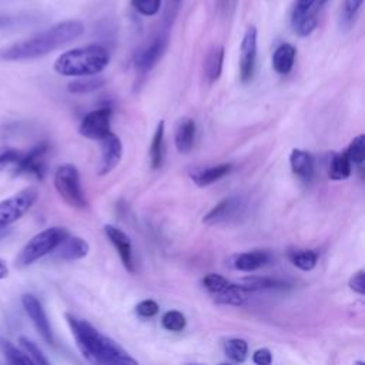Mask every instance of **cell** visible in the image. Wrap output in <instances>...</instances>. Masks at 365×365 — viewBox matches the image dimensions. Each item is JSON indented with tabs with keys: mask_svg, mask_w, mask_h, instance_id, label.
I'll list each match as a JSON object with an SVG mask.
<instances>
[{
	"mask_svg": "<svg viewBox=\"0 0 365 365\" xmlns=\"http://www.w3.org/2000/svg\"><path fill=\"white\" fill-rule=\"evenodd\" d=\"M349 288L355 291L359 295L365 294V274L364 271H358L354 274V277L349 279Z\"/></svg>",
	"mask_w": 365,
	"mask_h": 365,
	"instance_id": "74e56055",
	"label": "cell"
},
{
	"mask_svg": "<svg viewBox=\"0 0 365 365\" xmlns=\"http://www.w3.org/2000/svg\"><path fill=\"white\" fill-rule=\"evenodd\" d=\"M106 235L108 237L110 242L115 247L124 267L128 271H134V262H133V252H131V241L125 232H123L120 228L107 224L104 227Z\"/></svg>",
	"mask_w": 365,
	"mask_h": 365,
	"instance_id": "5bb4252c",
	"label": "cell"
},
{
	"mask_svg": "<svg viewBox=\"0 0 365 365\" xmlns=\"http://www.w3.org/2000/svg\"><path fill=\"white\" fill-rule=\"evenodd\" d=\"M195 140V121L192 118H182L174 134V144L178 153L187 154L191 151Z\"/></svg>",
	"mask_w": 365,
	"mask_h": 365,
	"instance_id": "2e32d148",
	"label": "cell"
},
{
	"mask_svg": "<svg viewBox=\"0 0 365 365\" xmlns=\"http://www.w3.org/2000/svg\"><path fill=\"white\" fill-rule=\"evenodd\" d=\"M104 84V80L100 77H83L78 80H74L68 83L67 90L74 94H84V93H91L94 90H98Z\"/></svg>",
	"mask_w": 365,
	"mask_h": 365,
	"instance_id": "f1b7e54d",
	"label": "cell"
},
{
	"mask_svg": "<svg viewBox=\"0 0 365 365\" xmlns=\"http://www.w3.org/2000/svg\"><path fill=\"white\" fill-rule=\"evenodd\" d=\"M220 365H230V364H220Z\"/></svg>",
	"mask_w": 365,
	"mask_h": 365,
	"instance_id": "f6af8a7d",
	"label": "cell"
},
{
	"mask_svg": "<svg viewBox=\"0 0 365 365\" xmlns=\"http://www.w3.org/2000/svg\"><path fill=\"white\" fill-rule=\"evenodd\" d=\"M241 285L245 291H259V289H268V288H284V282L267 277H247L241 281Z\"/></svg>",
	"mask_w": 365,
	"mask_h": 365,
	"instance_id": "484cf974",
	"label": "cell"
},
{
	"mask_svg": "<svg viewBox=\"0 0 365 365\" xmlns=\"http://www.w3.org/2000/svg\"><path fill=\"white\" fill-rule=\"evenodd\" d=\"M355 365H365L362 361H358V362H355Z\"/></svg>",
	"mask_w": 365,
	"mask_h": 365,
	"instance_id": "ee69618b",
	"label": "cell"
},
{
	"mask_svg": "<svg viewBox=\"0 0 365 365\" xmlns=\"http://www.w3.org/2000/svg\"><path fill=\"white\" fill-rule=\"evenodd\" d=\"M50 153V144L47 141H41L36 144L27 153H23L20 163L13 168L14 174H26L31 175L37 180H41L47 170V157Z\"/></svg>",
	"mask_w": 365,
	"mask_h": 365,
	"instance_id": "52a82bcc",
	"label": "cell"
},
{
	"mask_svg": "<svg viewBox=\"0 0 365 365\" xmlns=\"http://www.w3.org/2000/svg\"><path fill=\"white\" fill-rule=\"evenodd\" d=\"M191 365H198V364H191Z\"/></svg>",
	"mask_w": 365,
	"mask_h": 365,
	"instance_id": "7dc6e473",
	"label": "cell"
},
{
	"mask_svg": "<svg viewBox=\"0 0 365 365\" xmlns=\"http://www.w3.org/2000/svg\"><path fill=\"white\" fill-rule=\"evenodd\" d=\"M364 0H344V16L345 19L351 20L356 11L359 10Z\"/></svg>",
	"mask_w": 365,
	"mask_h": 365,
	"instance_id": "ab89813d",
	"label": "cell"
},
{
	"mask_svg": "<svg viewBox=\"0 0 365 365\" xmlns=\"http://www.w3.org/2000/svg\"><path fill=\"white\" fill-rule=\"evenodd\" d=\"M257 61V29L250 26L242 37L240 47V78L247 83L252 78Z\"/></svg>",
	"mask_w": 365,
	"mask_h": 365,
	"instance_id": "9c48e42d",
	"label": "cell"
},
{
	"mask_svg": "<svg viewBox=\"0 0 365 365\" xmlns=\"http://www.w3.org/2000/svg\"><path fill=\"white\" fill-rule=\"evenodd\" d=\"M110 63L106 47L98 44L76 47L60 54L54 61V71L64 77H93Z\"/></svg>",
	"mask_w": 365,
	"mask_h": 365,
	"instance_id": "3957f363",
	"label": "cell"
},
{
	"mask_svg": "<svg viewBox=\"0 0 365 365\" xmlns=\"http://www.w3.org/2000/svg\"><path fill=\"white\" fill-rule=\"evenodd\" d=\"M110 120H111V110L108 107L90 111L83 117L78 131L83 137L88 140L100 141L108 133H111Z\"/></svg>",
	"mask_w": 365,
	"mask_h": 365,
	"instance_id": "ba28073f",
	"label": "cell"
},
{
	"mask_svg": "<svg viewBox=\"0 0 365 365\" xmlns=\"http://www.w3.org/2000/svg\"><path fill=\"white\" fill-rule=\"evenodd\" d=\"M161 324L167 331L178 332L182 331L185 327V317L180 311H168L163 315Z\"/></svg>",
	"mask_w": 365,
	"mask_h": 365,
	"instance_id": "1f68e13d",
	"label": "cell"
},
{
	"mask_svg": "<svg viewBox=\"0 0 365 365\" xmlns=\"http://www.w3.org/2000/svg\"><path fill=\"white\" fill-rule=\"evenodd\" d=\"M218 3H220V10L225 17L227 16L230 17L237 6V0H218Z\"/></svg>",
	"mask_w": 365,
	"mask_h": 365,
	"instance_id": "b9f144b4",
	"label": "cell"
},
{
	"mask_svg": "<svg viewBox=\"0 0 365 365\" xmlns=\"http://www.w3.org/2000/svg\"><path fill=\"white\" fill-rule=\"evenodd\" d=\"M252 361H254L255 365H271L272 355H271V352L267 348H261V349L254 352Z\"/></svg>",
	"mask_w": 365,
	"mask_h": 365,
	"instance_id": "f35d334b",
	"label": "cell"
},
{
	"mask_svg": "<svg viewBox=\"0 0 365 365\" xmlns=\"http://www.w3.org/2000/svg\"><path fill=\"white\" fill-rule=\"evenodd\" d=\"M202 285L204 288H207L210 292L212 294H220L222 292L228 285V279H225L222 275H218V274H208L202 278Z\"/></svg>",
	"mask_w": 365,
	"mask_h": 365,
	"instance_id": "e575fe53",
	"label": "cell"
},
{
	"mask_svg": "<svg viewBox=\"0 0 365 365\" xmlns=\"http://www.w3.org/2000/svg\"><path fill=\"white\" fill-rule=\"evenodd\" d=\"M289 165L297 177L302 180H311L314 174V158L308 151L294 148L289 154Z\"/></svg>",
	"mask_w": 365,
	"mask_h": 365,
	"instance_id": "d6986e66",
	"label": "cell"
},
{
	"mask_svg": "<svg viewBox=\"0 0 365 365\" xmlns=\"http://www.w3.org/2000/svg\"><path fill=\"white\" fill-rule=\"evenodd\" d=\"M7 275H9V267L3 259H0V281L4 279Z\"/></svg>",
	"mask_w": 365,
	"mask_h": 365,
	"instance_id": "7bdbcfd3",
	"label": "cell"
},
{
	"mask_svg": "<svg viewBox=\"0 0 365 365\" xmlns=\"http://www.w3.org/2000/svg\"><path fill=\"white\" fill-rule=\"evenodd\" d=\"M167 36L158 34L154 37L147 46H144L141 50H138L134 56V67L141 71L147 73L150 71L163 57L165 48H167Z\"/></svg>",
	"mask_w": 365,
	"mask_h": 365,
	"instance_id": "7c38bea8",
	"label": "cell"
},
{
	"mask_svg": "<svg viewBox=\"0 0 365 365\" xmlns=\"http://www.w3.org/2000/svg\"><path fill=\"white\" fill-rule=\"evenodd\" d=\"M295 56H297V50L292 44H289V43L279 44L275 48L274 56H272V68H274V71L281 74V76L288 74L294 67Z\"/></svg>",
	"mask_w": 365,
	"mask_h": 365,
	"instance_id": "ac0fdd59",
	"label": "cell"
},
{
	"mask_svg": "<svg viewBox=\"0 0 365 365\" xmlns=\"http://www.w3.org/2000/svg\"><path fill=\"white\" fill-rule=\"evenodd\" d=\"M67 235L68 231L63 227H50L40 231L31 237L20 250L19 255L16 257V267L24 268L43 258L44 255L53 252Z\"/></svg>",
	"mask_w": 365,
	"mask_h": 365,
	"instance_id": "277c9868",
	"label": "cell"
},
{
	"mask_svg": "<svg viewBox=\"0 0 365 365\" xmlns=\"http://www.w3.org/2000/svg\"><path fill=\"white\" fill-rule=\"evenodd\" d=\"M244 208V201L240 197H230L220 201L214 208L208 211V214L202 218L204 224L214 225L220 222H225L235 217Z\"/></svg>",
	"mask_w": 365,
	"mask_h": 365,
	"instance_id": "4fadbf2b",
	"label": "cell"
},
{
	"mask_svg": "<svg viewBox=\"0 0 365 365\" xmlns=\"http://www.w3.org/2000/svg\"><path fill=\"white\" fill-rule=\"evenodd\" d=\"M137 314L144 318H151L158 312V305L153 299H144L137 305Z\"/></svg>",
	"mask_w": 365,
	"mask_h": 365,
	"instance_id": "8d00e7d4",
	"label": "cell"
},
{
	"mask_svg": "<svg viewBox=\"0 0 365 365\" xmlns=\"http://www.w3.org/2000/svg\"><path fill=\"white\" fill-rule=\"evenodd\" d=\"M163 0H131L133 9L143 16H155L161 9Z\"/></svg>",
	"mask_w": 365,
	"mask_h": 365,
	"instance_id": "836d02e7",
	"label": "cell"
},
{
	"mask_svg": "<svg viewBox=\"0 0 365 365\" xmlns=\"http://www.w3.org/2000/svg\"><path fill=\"white\" fill-rule=\"evenodd\" d=\"M21 157H23V153L17 148H13L9 145L0 147V167L10 165L14 168L20 163Z\"/></svg>",
	"mask_w": 365,
	"mask_h": 365,
	"instance_id": "d590c367",
	"label": "cell"
},
{
	"mask_svg": "<svg viewBox=\"0 0 365 365\" xmlns=\"http://www.w3.org/2000/svg\"><path fill=\"white\" fill-rule=\"evenodd\" d=\"M222 63H224V47L214 46L204 61V73L208 83H214L220 78L222 73Z\"/></svg>",
	"mask_w": 365,
	"mask_h": 365,
	"instance_id": "ffe728a7",
	"label": "cell"
},
{
	"mask_svg": "<svg viewBox=\"0 0 365 365\" xmlns=\"http://www.w3.org/2000/svg\"><path fill=\"white\" fill-rule=\"evenodd\" d=\"M247 342L240 338H232L225 342V354L235 362H242L247 358Z\"/></svg>",
	"mask_w": 365,
	"mask_h": 365,
	"instance_id": "f546056e",
	"label": "cell"
},
{
	"mask_svg": "<svg viewBox=\"0 0 365 365\" xmlns=\"http://www.w3.org/2000/svg\"><path fill=\"white\" fill-rule=\"evenodd\" d=\"M84 33V24L80 20H64L51 27L36 33L24 40L13 43L0 51V58L4 61H23L43 57Z\"/></svg>",
	"mask_w": 365,
	"mask_h": 365,
	"instance_id": "6da1fadb",
	"label": "cell"
},
{
	"mask_svg": "<svg viewBox=\"0 0 365 365\" xmlns=\"http://www.w3.org/2000/svg\"><path fill=\"white\" fill-rule=\"evenodd\" d=\"M325 1H327V0H321V3H325Z\"/></svg>",
	"mask_w": 365,
	"mask_h": 365,
	"instance_id": "bcb514c9",
	"label": "cell"
},
{
	"mask_svg": "<svg viewBox=\"0 0 365 365\" xmlns=\"http://www.w3.org/2000/svg\"><path fill=\"white\" fill-rule=\"evenodd\" d=\"M100 147H101V154L98 160L97 174L106 175L118 165L123 155V144L117 134L108 133L104 138L100 140Z\"/></svg>",
	"mask_w": 365,
	"mask_h": 365,
	"instance_id": "8fae6325",
	"label": "cell"
},
{
	"mask_svg": "<svg viewBox=\"0 0 365 365\" xmlns=\"http://www.w3.org/2000/svg\"><path fill=\"white\" fill-rule=\"evenodd\" d=\"M164 133H165V123L161 120L157 124V128L154 131L151 145H150V163L151 168L157 170L163 164L164 158Z\"/></svg>",
	"mask_w": 365,
	"mask_h": 365,
	"instance_id": "603a6c76",
	"label": "cell"
},
{
	"mask_svg": "<svg viewBox=\"0 0 365 365\" xmlns=\"http://www.w3.org/2000/svg\"><path fill=\"white\" fill-rule=\"evenodd\" d=\"M21 304L23 308L26 311V314L29 315V318L31 319L33 325L36 327L37 332L40 334V336L50 345L54 344V336H53V331H51V325L47 319V315L44 312V308L41 305V302L31 294H24L21 297Z\"/></svg>",
	"mask_w": 365,
	"mask_h": 365,
	"instance_id": "30bf717a",
	"label": "cell"
},
{
	"mask_svg": "<svg viewBox=\"0 0 365 365\" xmlns=\"http://www.w3.org/2000/svg\"><path fill=\"white\" fill-rule=\"evenodd\" d=\"M53 184L60 198L70 207L81 210L86 208L87 200L81 188L80 173L73 164H61L56 168Z\"/></svg>",
	"mask_w": 365,
	"mask_h": 365,
	"instance_id": "5b68a950",
	"label": "cell"
},
{
	"mask_svg": "<svg viewBox=\"0 0 365 365\" xmlns=\"http://www.w3.org/2000/svg\"><path fill=\"white\" fill-rule=\"evenodd\" d=\"M268 259H269V257L265 251H250V252L240 254L235 258L234 265L240 271L251 272V271H255L259 267L265 265L268 262Z\"/></svg>",
	"mask_w": 365,
	"mask_h": 365,
	"instance_id": "7402d4cb",
	"label": "cell"
},
{
	"mask_svg": "<svg viewBox=\"0 0 365 365\" xmlns=\"http://www.w3.org/2000/svg\"><path fill=\"white\" fill-rule=\"evenodd\" d=\"M248 291H245L238 284H231L220 294L215 295V302L224 304V305H242L247 299Z\"/></svg>",
	"mask_w": 365,
	"mask_h": 365,
	"instance_id": "d4e9b609",
	"label": "cell"
},
{
	"mask_svg": "<svg viewBox=\"0 0 365 365\" xmlns=\"http://www.w3.org/2000/svg\"><path fill=\"white\" fill-rule=\"evenodd\" d=\"M76 345L91 365H140L118 344L97 331L86 319L66 315Z\"/></svg>",
	"mask_w": 365,
	"mask_h": 365,
	"instance_id": "7a4b0ae2",
	"label": "cell"
},
{
	"mask_svg": "<svg viewBox=\"0 0 365 365\" xmlns=\"http://www.w3.org/2000/svg\"><path fill=\"white\" fill-rule=\"evenodd\" d=\"M351 165L352 164L344 151L332 153L328 163V177L334 181L346 180L351 175Z\"/></svg>",
	"mask_w": 365,
	"mask_h": 365,
	"instance_id": "44dd1931",
	"label": "cell"
},
{
	"mask_svg": "<svg viewBox=\"0 0 365 365\" xmlns=\"http://www.w3.org/2000/svg\"><path fill=\"white\" fill-rule=\"evenodd\" d=\"M291 259H292L294 265L298 267L299 269L309 271V269H312L317 265L318 255L314 251H299V252H295L291 257Z\"/></svg>",
	"mask_w": 365,
	"mask_h": 365,
	"instance_id": "d6a6232c",
	"label": "cell"
},
{
	"mask_svg": "<svg viewBox=\"0 0 365 365\" xmlns=\"http://www.w3.org/2000/svg\"><path fill=\"white\" fill-rule=\"evenodd\" d=\"M232 170V165L228 163L217 164L208 168H200L191 173V180L198 187H207L221 178H224L227 174H230Z\"/></svg>",
	"mask_w": 365,
	"mask_h": 365,
	"instance_id": "e0dca14e",
	"label": "cell"
},
{
	"mask_svg": "<svg viewBox=\"0 0 365 365\" xmlns=\"http://www.w3.org/2000/svg\"><path fill=\"white\" fill-rule=\"evenodd\" d=\"M0 351L10 365H34L31 358L23 349H19L6 338H0Z\"/></svg>",
	"mask_w": 365,
	"mask_h": 365,
	"instance_id": "cb8c5ba5",
	"label": "cell"
},
{
	"mask_svg": "<svg viewBox=\"0 0 365 365\" xmlns=\"http://www.w3.org/2000/svg\"><path fill=\"white\" fill-rule=\"evenodd\" d=\"M291 24L294 31L298 36H308L314 31V29L317 27V19L312 13H307V14H292L291 17Z\"/></svg>",
	"mask_w": 365,
	"mask_h": 365,
	"instance_id": "83f0119b",
	"label": "cell"
},
{
	"mask_svg": "<svg viewBox=\"0 0 365 365\" xmlns=\"http://www.w3.org/2000/svg\"><path fill=\"white\" fill-rule=\"evenodd\" d=\"M317 0H295L292 14H307L311 13V9Z\"/></svg>",
	"mask_w": 365,
	"mask_h": 365,
	"instance_id": "60d3db41",
	"label": "cell"
},
{
	"mask_svg": "<svg viewBox=\"0 0 365 365\" xmlns=\"http://www.w3.org/2000/svg\"><path fill=\"white\" fill-rule=\"evenodd\" d=\"M38 191L34 187H26L13 195L0 201V232L20 220L36 204Z\"/></svg>",
	"mask_w": 365,
	"mask_h": 365,
	"instance_id": "8992f818",
	"label": "cell"
},
{
	"mask_svg": "<svg viewBox=\"0 0 365 365\" xmlns=\"http://www.w3.org/2000/svg\"><path fill=\"white\" fill-rule=\"evenodd\" d=\"M19 342H20L21 349L31 358L34 365H50V362L44 356V354L41 352V349L31 339H29L27 336H20Z\"/></svg>",
	"mask_w": 365,
	"mask_h": 365,
	"instance_id": "4dcf8cb0",
	"label": "cell"
},
{
	"mask_svg": "<svg viewBox=\"0 0 365 365\" xmlns=\"http://www.w3.org/2000/svg\"><path fill=\"white\" fill-rule=\"evenodd\" d=\"M346 157L349 158L351 164H355L358 167H362L365 163V135L359 134L356 135L348 145V148L344 151Z\"/></svg>",
	"mask_w": 365,
	"mask_h": 365,
	"instance_id": "4316f807",
	"label": "cell"
},
{
	"mask_svg": "<svg viewBox=\"0 0 365 365\" xmlns=\"http://www.w3.org/2000/svg\"><path fill=\"white\" fill-rule=\"evenodd\" d=\"M56 257L64 261H74V259H80L84 258L88 254V244L80 238V237H73V235H67L60 244L58 247L54 250Z\"/></svg>",
	"mask_w": 365,
	"mask_h": 365,
	"instance_id": "9a60e30c",
	"label": "cell"
}]
</instances>
